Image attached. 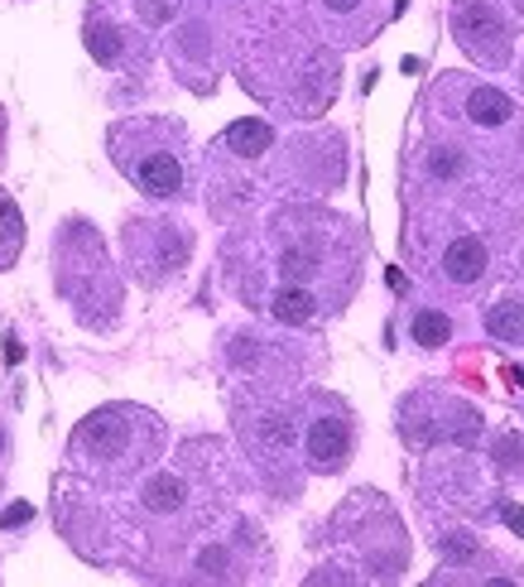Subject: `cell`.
<instances>
[{
    "label": "cell",
    "mask_w": 524,
    "mask_h": 587,
    "mask_svg": "<svg viewBox=\"0 0 524 587\" xmlns=\"http://www.w3.org/2000/svg\"><path fill=\"white\" fill-rule=\"evenodd\" d=\"M323 10L327 15H337V20H347V15H361L365 0H323Z\"/></svg>",
    "instance_id": "obj_14"
},
{
    "label": "cell",
    "mask_w": 524,
    "mask_h": 587,
    "mask_svg": "<svg viewBox=\"0 0 524 587\" xmlns=\"http://www.w3.org/2000/svg\"><path fill=\"white\" fill-rule=\"evenodd\" d=\"M486 265H491V246L467 231V237H457L453 246L443 251L438 271H443V279H453V285H477V279L486 275Z\"/></svg>",
    "instance_id": "obj_4"
},
{
    "label": "cell",
    "mask_w": 524,
    "mask_h": 587,
    "mask_svg": "<svg viewBox=\"0 0 524 587\" xmlns=\"http://www.w3.org/2000/svg\"><path fill=\"white\" fill-rule=\"evenodd\" d=\"M409 337L419 342V347H447V342H453V318L443 309H419L409 323Z\"/></svg>",
    "instance_id": "obj_7"
},
{
    "label": "cell",
    "mask_w": 524,
    "mask_h": 587,
    "mask_svg": "<svg viewBox=\"0 0 524 587\" xmlns=\"http://www.w3.org/2000/svg\"><path fill=\"white\" fill-rule=\"evenodd\" d=\"M24 520H30V506H10L5 510V525H24Z\"/></svg>",
    "instance_id": "obj_15"
},
{
    "label": "cell",
    "mask_w": 524,
    "mask_h": 587,
    "mask_svg": "<svg viewBox=\"0 0 524 587\" xmlns=\"http://www.w3.org/2000/svg\"><path fill=\"white\" fill-rule=\"evenodd\" d=\"M351 458V424L342 414H323L308 424V468L313 472H337Z\"/></svg>",
    "instance_id": "obj_3"
},
{
    "label": "cell",
    "mask_w": 524,
    "mask_h": 587,
    "mask_svg": "<svg viewBox=\"0 0 524 587\" xmlns=\"http://www.w3.org/2000/svg\"><path fill=\"white\" fill-rule=\"evenodd\" d=\"M270 313L279 318V323H308V318L318 313V299H313V289H303V285H284L275 294Z\"/></svg>",
    "instance_id": "obj_6"
},
{
    "label": "cell",
    "mask_w": 524,
    "mask_h": 587,
    "mask_svg": "<svg viewBox=\"0 0 524 587\" xmlns=\"http://www.w3.org/2000/svg\"><path fill=\"white\" fill-rule=\"evenodd\" d=\"M0 241H20V212L5 198H0Z\"/></svg>",
    "instance_id": "obj_13"
},
{
    "label": "cell",
    "mask_w": 524,
    "mask_h": 587,
    "mask_svg": "<svg viewBox=\"0 0 524 587\" xmlns=\"http://www.w3.org/2000/svg\"><path fill=\"white\" fill-rule=\"evenodd\" d=\"M429 174L433 179H462L467 174V154H462V145H438V150H429Z\"/></svg>",
    "instance_id": "obj_10"
},
{
    "label": "cell",
    "mask_w": 524,
    "mask_h": 587,
    "mask_svg": "<svg viewBox=\"0 0 524 587\" xmlns=\"http://www.w3.org/2000/svg\"><path fill=\"white\" fill-rule=\"evenodd\" d=\"M462 116L471 120V126H505L510 116H515V102H510L505 92L496 88H467V102H462Z\"/></svg>",
    "instance_id": "obj_5"
},
{
    "label": "cell",
    "mask_w": 524,
    "mask_h": 587,
    "mask_svg": "<svg viewBox=\"0 0 524 587\" xmlns=\"http://www.w3.org/2000/svg\"><path fill=\"white\" fill-rule=\"evenodd\" d=\"M486 327H491L496 342H520L524 337V309L520 303H496L491 318H486Z\"/></svg>",
    "instance_id": "obj_9"
},
{
    "label": "cell",
    "mask_w": 524,
    "mask_h": 587,
    "mask_svg": "<svg viewBox=\"0 0 524 587\" xmlns=\"http://www.w3.org/2000/svg\"><path fill=\"white\" fill-rule=\"evenodd\" d=\"M116 159L126 164V174L136 179V188L150 193V198H174L183 188V164H178L174 150H164V145H144L140 154L116 150Z\"/></svg>",
    "instance_id": "obj_2"
},
{
    "label": "cell",
    "mask_w": 524,
    "mask_h": 587,
    "mask_svg": "<svg viewBox=\"0 0 524 587\" xmlns=\"http://www.w3.org/2000/svg\"><path fill=\"white\" fill-rule=\"evenodd\" d=\"M226 145L236 154H246V159H255V154H265L275 145V130L265 126V120H236V126L226 130Z\"/></svg>",
    "instance_id": "obj_8"
},
{
    "label": "cell",
    "mask_w": 524,
    "mask_h": 587,
    "mask_svg": "<svg viewBox=\"0 0 524 587\" xmlns=\"http://www.w3.org/2000/svg\"><path fill=\"white\" fill-rule=\"evenodd\" d=\"M88 48H92V58H102V64H116V58H120V34L106 30V24H92V30H88Z\"/></svg>",
    "instance_id": "obj_12"
},
{
    "label": "cell",
    "mask_w": 524,
    "mask_h": 587,
    "mask_svg": "<svg viewBox=\"0 0 524 587\" xmlns=\"http://www.w3.org/2000/svg\"><path fill=\"white\" fill-rule=\"evenodd\" d=\"M144 506L150 510H178L183 506V482H174V476H154V482L144 486Z\"/></svg>",
    "instance_id": "obj_11"
},
{
    "label": "cell",
    "mask_w": 524,
    "mask_h": 587,
    "mask_svg": "<svg viewBox=\"0 0 524 587\" xmlns=\"http://www.w3.org/2000/svg\"><path fill=\"white\" fill-rule=\"evenodd\" d=\"M453 30H457V44L467 48L471 58H481V64H505L510 54V30L501 24L486 0H457V15H453Z\"/></svg>",
    "instance_id": "obj_1"
}]
</instances>
